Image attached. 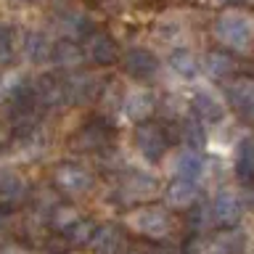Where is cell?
Returning a JSON list of instances; mask_svg holds the SVG:
<instances>
[{"label": "cell", "mask_w": 254, "mask_h": 254, "mask_svg": "<svg viewBox=\"0 0 254 254\" xmlns=\"http://www.w3.org/2000/svg\"><path fill=\"white\" fill-rule=\"evenodd\" d=\"M214 35L220 43H225L233 51H246L254 37V27L249 16L244 13H222L217 19V27H214Z\"/></svg>", "instance_id": "obj_1"}, {"label": "cell", "mask_w": 254, "mask_h": 254, "mask_svg": "<svg viewBox=\"0 0 254 254\" xmlns=\"http://www.w3.org/2000/svg\"><path fill=\"white\" fill-rule=\"evenodd\" d=\"M53 180H56V186H59L64 193H69V196H82L93 186V175L87 172L85 167L69 164V162H64V164L56 167V170H53Z\"/></svg>", "instance_id": "obj_2"}, {"label": "cell", "mask_w": 254, "mask_h": 254, "mask_svg": "<svg viewBox=\"0 0 254 254\" xmlns=\"http://www.w3.org/2000/svg\"><path fill=\"white\" fill-rule=\"evenodd\" d=\"M135 146L140 148V154L148 162H159L167 154V132L154 122H143L135 130Z\"/></svg>", "instance_id": "obj_3"}, {"label": "cell", "mask_w": 254, "mask_h": 254, "mask_svg": "<svg viewBox=\"0 0 254 254\" xmlns=\"http://www.w3.org/2000/svg\"><path fill=\"white\" fill-rule=\"evenodd\" d=\"M130 225L138 230V233L148 236V238H164L170 233V217H167L164 209L159 206H151V209H138L132 214Z\"/></svg>", "instance_id": "obj_4"}, {"label": "cell", "mask_w": 254, "mask_h": 254, "mask_svg": "<svg viewBox=\"0 0 254 254\" xmlns=\"http://www.w3.org/2000/svg\"><path fill=\"white\" fill-rule=\"evenodd\" d=\"M85 51H87V59L93 64H101V66H111L119 59L114 37L106 35V32H90L87 43H85Z\"/></svg>", "instance_id": "obj_5"}, {"label": "cell", "mask_w": 254, "mask_h": 254, "mask_svg": "<svg viewBox=\"0 0 254 254\" xmlns=\"http://www.w3.org/2000/svg\"><path fill=\"white\" fill-rule=\"evenodd\" d=\"M122 69L135 79H148L159 71V61L151 51H146V48H135V51H130L122 59Z\"/></svg>", "instance_id": "obj_6"}, {"label": "cell", "mask_w": 254, "mask_h": 254, "mask_svg": "<svg viewBox=\"0 0 254 254\" xmlns=\"http://www.w3.org/2000/svg\"><path fill=\"white\" fill-rule=\"evenodd\" d=\"M241 212H244V206H241V198L233 196L230 190H222V193H217V198H214V204H212V222H217V225H236L238 220H241Z\"/></svg>", "instance_id": "obj_7"}, {"label": "cell", "mask_w": 254, "mask_h": 254, "mask_svg": "<svg viewBox=\"0 0 254 254\" xmlns=\"http://www.w3.org/2000/svg\"><path fill=\"white\" fill-rule=\"evenodd\" d=\"M95 90H98V79L87 71H74L71 77L64 79V93H66V101L71 103H85L90 101Z\"/></svg>", "instance_id": "obj_8"}, {"label": "cell", "mask_w": 254, "mask_h": 254, "mask_svg": "<svg viewBox=\"0 0 254 254\" xmlns=\"http://www.w3.org/2000/svg\"><path fill=\"white\" fill-rule=\"evenodd\" d=\"M109 135H111L109 125H106V122H98V119H95V122L85 125L82 130H79V132L74 135L71 146H74L77 151H98V148L106 146Z\"/></svg>", "instance_id": "obj_9"}, {"label": "cell", "mask_w": 254, "mask_h": 254, "mask_svg": "<svg viewBox=\"0 0 254 254\" xmlns=\"http://www.w3.org/2000/svg\"><path fill=\"white\" fill-rule=\"evenodd\" d=\"M122 230H119L117 225H95L93 236H90V244L95 254H117L119 249H122Z\"/></svg>", "instance_id": "obj_10"}, {"label": "cell", "mask_w": 254, "mask_h": 254, "mask_svg": "<svg viewBox=\"0 0 254 254\" xmlns=\"http://www.w3.org/2000/svg\"><path fill=\"white\" fill-rule=\"evenodd\" d=\"M164 198H167V204H170L172 209H190V206L196 204V198H198V188H196L193 180L180 178L167 188Z\"/></svg>", "instance_id": "obj_11"}, {"label": "cell", "mask_w": 254, "mask_h": 254, "mask_svg": "<svg viewBox=\"0 0 254 254\" xmlns=\"http://www.w3.org/2000/svg\"><path fill=\"white\" fill-rule=\"evenodd\" d=\"M51 59L53 64L59 69L64 71H74L82 66V61H85V51L79 48L77 43H71V40H61L56 48H51Z\"/></svg>", "instance_id": "obj_12"}, {"label": "cell", "mask_w": 254, "mask_h": 254, "mask_svg": "<svg viewBox=\"0 0 254 254\" xmlns=\"http://www.w3.org/2000/svg\"><path fill=\"white\" fill-rule=\"evenodd\" d=\"M37 106L43 109H59L64 101H66V93H64V82H56L53 77H43L32 93Z\"/></svg>", "instance_id": "obj_13"}, {"label": "cell", "mask_w": 254, "mask_h": 254, "mask_svg": "<svg viewBox=\"0 0 254 254\" xmlns=\"http://www.w3.org/2000/svg\"><path fill=\"white\" fill-rule=\"evenodd\" d=\"M156 190V180L143 172H130L127 180L122 183V198L125 201H135V198H146Z\"/></svg>", "instance_id": "obj_14"}, {"label": "cell", "mask_w": 254, "mask_h": 254, "mask_svg": "<svg viewBox=\"0 0 254 254\" xmlns=\"http://www.w3.org/2000/svg\"><path fill=\"white\" fill-rule=\"evenodd\" d=\"M172 167H175V172H178L180 178L196 180L198 175H201V170H204V156L198 154L196 148H190V146H188V148L178 151V156H175Z\"/></svg>", "instance_id": "obj_15"}, {"label": "cell", "mask_w": 254, "mask_h": 254, "mask_svg": "<svg viewBox=\"0 0 254 254\" xmlns=\"http://www.w3.org/2000/svg\"><path fill=\"white\" fill-rule=\"evenodd\" d=\"M190 106H193V111L201 119H206V122H220L222 117H225V106L220 103L217 95H212L209 90H201L193 95V101H190Z\"/></svg>", "instance_id": "obj_16"}, {"label": "cell", "mask_w": 254, "mask_h": 254, "mask_svg": "<svg viewBox=\"0 0 254 254\" xmlns=\"http://www.w3.org/2000/svg\"><path fill=\"white\" fill-rule=\"evenodd\" d=\"M230 103L236 106V111H241L244 117H254V82L249 79H238L228 87Z\"/></svg>", "instance_id": "obj_17"}, {"label": "cell", "mask_w": 254, "mask_h": 254, "mask_svg": "<svg viewBox=\"0 0 254 254\" xmlns=\"http://www.w3.org/2000/svg\"><path fill=\"white\" fill-rule=\"evenodd\" d=\"M151 103H154V98L148 90H130L122 101V111L130 119H143L151 111Z\"/></svg>", "instance_id": "obj_18"}, {"label": "cell", "mask_w": 254, "mask_h": 254, "mask_svg": "<svg viewBox=\"0 0 254 254\" xmlns=\"http://www.w3.org/2000/svg\"><path fill=\"white\" fill-rule=\"evenodd\" d=\"M244 233L238 230H225L212 238V252L214 254H241L244 252Z\"/></svg>", "instance_id": "obj_19"}, {"label": "cell", "mask_w": 254, "mask_h": 254, "mask_svg": "<svg viewBox=\"0 0 254 254\" xmlns=\"http://www.w3.org/2000/svg\"><path fill=\"white\" fill-rule=\"evenodd\" d=\"M233 69H236V64H233V59H230L228 53L212 51L209 56H206V71H209V77L222 79V77H228Z\"/></svg>", "instance_id": "obj_20"}, {"label": "cell", "mask_w": 254, "mask_h": 254, "mask_svg": "<svg viewBox=\"0 0 254 254\" xmlns=\"http://www.w3.org/2000/svg\"><path fill=\"white\" fill-rule=\"evenodd\" d=\"M24 53H27L32 61H45V59H51V45H48L45 35H40V32H32V35H27V40H24Z\"/></svg>", "instance_id": "obj_21"}, {"label": "cell", "mask_w": 254, "mask_h": 254, "mask_svg": "<svg viewBox=\"0 0 254 254\" xmlns=\"http://www.w3.org/2000/svg\"><path fill=\"white\" fill-rule=\"evenodd\" d=\"M0 196L11 198V201L24 198L27 196V183H24L19 175H13V172H3L0 175Z\"/></svg>", "instance_id": "obj_22"}, {"label": "cell", "mask_w": 254, "mask_h": 254, "mask_svg": "<svg viewBox=\"0 0 254 254\" xmlns=\"http://www.w3.org/2000/svg\"><path fill=\"white\" fill-rule=\"evenodd\" d=\"M236 175H238L244 183H249V180L254 178V143H244V146L238 148Z\"/></svg>", "instance_id": "obj_23"}, {"label": "cell", "mask_w": 254, "mask_h": 254, "mask_svg": "<svg viewBox=\"0 0 254 254\" xmlns=\"http://www.w3.org/2000/svg\"><path fill=\"white\" fill-rule=\"evenodd\" d=\"M170 66L178 71V74H183V77H193L198 71V61H196V56L190 51H175L170 56Z\"/></svg>", "instance_id": "obj_24"}, {"label": "cell", "mask_w": 254, "mask_h": 254, "mask_svg": "<svg viewBox=\"0 0 254 254\" xmlns=\"http://www.w3.org/2000/svg\"><path fill=\"white\" fill-rule=\"evenodd\" d=\"M93 230H95V222H93V220H77L71 228L64 230V236H66V241H69L71 246H82V244L90 241Z\"/></svg>", "instance_id": "obj_25"}, {"label": "cell", "mask_w": 254, "mask_h": 254, "mask_svg": "<svg viewBox=\"0 0 254 254\" xmlns=\"http://www.w3.org/2000/svg\"><path fill=\"white\" fill-rule=\"evenodd\" d=\"M180 132H183V138H186V143L190 148H201L204 146V127L198 122H193V119H188V122L180 127Z\"/></svg>", "instance_id": "obj_26"}, {"label": "cell", "mask_w": 254, "mask_h": 254, "mask_svg": "<svg viewBox=\"0 0 254 254\" xmlns=\"http://www.w3.org/2000/svg\"><path fill=\"white\" fill-rule=\"evenodd\" d=\"M77 209H71V206H56L53 209V225L59 230H66L77 222Z\"/></svg>", "instance_id": "obj_27"}, {"label": "cell", "mask_w": 254, "mask_h": 254, "mask_svg": "<svg viewBox=\"0 0 254 254\" xmlns=\"http://www.w3.org/2000/svg\"><path fill=\"white\" fill-rule=\"evenodd\" d=\"M66 249H69L66 236H61V238H53V241H48V252H51V254H66Z\"/></svg>", "instance_id": "obj_28"}, {"label": "cell", "mask_w": 254, "mask_h": 254, "mask_svg": "<svg viewBox=\"0 0 254 254\" xmlns=\"http://www.w3.org/2000/svg\"><path fill=\"white\" fill-rule=\"evenodd\" d=\"M230 3H238V5H254V0H230Z\"/></svg>", "instance_id": "obj_29"}]
</instances>
